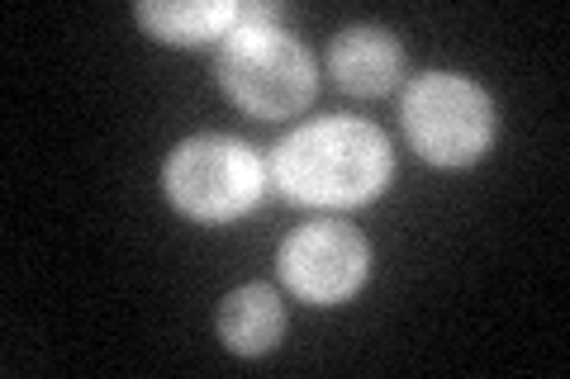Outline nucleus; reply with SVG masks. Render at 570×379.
Returning a JSON list of instances; mask_svg holds the SVG:
<instances>
[{
	"label": "nucleus",
	"mask_w": 570,
	"mask_h": 379,
	"mask_svg": "<svg viewBox=\"0 0 570 379\" xmlns=\"http://www.w3.org/2000/svg\"><path fill=\"white\" fill-rule=\"evenodd\" d=\"M318 67L309 48L281 29L272 6H243L234 33L219 43V86L238 110L257 119H285L305 110Z\"/></svg>",
	"instance_id": "2"
},
{
	"label": "nucleus",
	"mask_w": 570,
	"mask_h": 379,
	"mask_svg": "<svg viewBox=\"0 0 570 379\" xmlns=\"http://www.w3.org/2000/svg\"><path fill=\"white\" fill-rule=\"evenodd\" d=\"M285 332V303L272 285H238L219 309V337L234 356H266Z\"/></svg>",
	"instance_id": "7"
},
{
	"label": "nucleus",
	"mask_w": 570,
	"mask_h": 379,
	"mask_svg": "<svg viewBox=\"0 0 570 379\" xmlns=\"http://www.w3.org/2000/svg\"><path fill=\"white\" fill-rule=\"evenodd\" d=\"M390 138L366 119H318L295 129L272 152V180L295 205L352 209L371 205L390 180Z\"/></svg>",
	"instance_id": "1"
},
{
	"label": "nucleus",
	"mask_w": 570,
	"mask_h": 379,
	"mask_svg": "<svg viewBox=\"0 0 570 379\" xmlns=\"http://www.w3.org/2000/svg\"><path fill=\"white\" fill-rule=\"evenodd\" d=\"M404 138L433 167H471L494 138V104L461 71H428L400 100Z\"/></svg>",
	"instance_id": "4"
},
{
	"label": "nucleus",
	"mask_w": 570,
	"mask_h": 379,
	"mask_svg": "<svg viewBox=\"0 0 570 379\" xmlns=\"http://www.w3.org/2000/svg\"><path fill=\"white\" fill-rule=\"evenodd\" d=\"M262 186H266L262 157L243 138L228 133H195L176 142L163 167L167 200L200 223L238 219V213H247L262 200Z\"/></svg>",
	"instance_id": "3"
},
{
	"label": "nucleus",
	"mask_w": 570,
	"mask_h": 379,
	"mask_svg": "<svg viewBox=\"0 0 570 379\" xmlns=\"http://www.w3.org/2000/svg\"><path fill=\"white\" fill-rule=\"evenodd\" d=\"M276 270L291 295L309 303H343L347 295L362 290V280L371 270V247L352 223L318 219V223L295 228L281 242Z\"/></svg>",
	"instance_id": "5"
},
{
	"label": "nucleus",
	"mask_w": 570,
	"mask_h": 379,
	"mask_svg": "<svg viewBox=\"0 0 570 379\" xmlns=\"http://www.w3.org/2000/svg\"><path fill=\"white\" fill-rule=\"evenodd\" d=\"M400 62H404L400 39L376 24H352L337 33L328 48L333 81L352 90V96H385V90L400 81Z\"/></svg>",
	"instance_id": "6"
},
{
	"label": "nucleus",
	"mask_w": 570,
	"mask_h": 379,
	"mask_svg": "<svg viewBox=\"0 0 570 379\" xmlns=\"http://www.w3.org/2000/svg\"><path fill=\"white\" fill-rule=\"evenodd\" d=\"M234 0H195V6H138V24L153 29L163 43H209V39H228L238 24Z\"/></svg>",
	"instance_id": "8"
}]
</instances>
